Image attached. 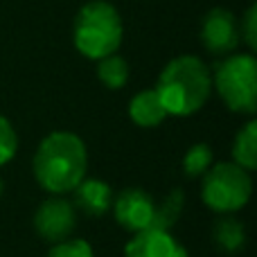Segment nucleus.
Segmentation results:
<instances>
[{"mask_svg": "<svg viewBox=\"0 0 257 257\" xmlns=\"http://www.w3.org/2000/svg\"><path fill=\"white\" fill-rule=\"evenodd\" d=\"M250 194H253L250 172L235 163H219L203 174V187H201L203 203L219 214L241 210L250 201Z\"/></svg>", "mask_w": 257, "mask_h": 257, "instance_id": "obj_5", "label": "nucleus"}, {"mask_svg": "<svg viewBox=\"0 0 257 257\" xmlns=\"http://www.w3.org/2000/svg\"><path fill=\"white\" fill-rule=\"evenodd\" d=\"M212 167V149L205 142H199V145H192L190 151L183 158V172L187 176H203L208 169Z\"/></svg>", "mask_w": 257, "mask_h": 257, "instance_id": "obj_16", "label": "nucleus"}, {"mask_svg": "<svg viewBox=\"0 0 257 257\" xmlns=\"http://www.w3.org/2000/svg\"><path fill=\"white\" fill-rule=\"evenodd\" d=\"M183 205H185V196H183V190L176 187V190H172L167 196H165L163 203L156 205L154 219H151V228L169 230V228L178 221V217H181Z\"/></svg>", "mask_w": 257, "mask_h": 257, "instance_id": "obj_14", "label": "nucleus"}, {"mask_svg": "<svg viewBox=\"0 0 257 257\" xmlns=\"http://www.w3.org/2000/svg\"><path fill=\"white\" fill-rule=\"evenodd\" d=\"M232 160L246 172L257 169V122H246L232 140Z\"/></svg>", "mask_w": 257, "mask_h": 257, "instance_id": "obj_12", "label": "nucleus"}, {"mask_svg": "<svg viewBox=\"0 0 257 257\" xmlns=\"http://www.w3.org/2000/svg\"><path fill=\"white\" fill-rule=\"evenodd\" d=\"M88 167L86 145L77 133L54 131L41 140L34 154V178L50 194H68L81 183Z\"/></svg>", "mask_w": 257, "mask_h": 257, "instance_id": "obj_1", "label": "nucleus"}, {"mask_svg": "<svg viewBox=\"0 0 257 257\" xmlns=\"http://www.w3.org/2000/svg\"><path fill=\"white\" fill-rule=\"evenodd\" d=\"M212 237H214V244H217L221 250H226V253H237V250H241L246 246L244 223L232 219V217L219 219L212 228Z\"/></svg>", "mask_w": 257, "mask_h": 257, "instance_id": "obj_13", "label": "nucleus"}, {"mask_svg": "<svg viewBox=\"0 0 257 257\" xmlns=\"http://www.w3.org/2000/svg\"><path fill=\"white\" fill-rule=\"evenodd\" d=\"M217 88L230 111L253 115L257 111V61L253 54H228L217 63L212 75Z\"/></svg>", "mask_w": 257, "mask_h": 257, "instance_id": "obj_4", "label": "nucleus"}, {"mask_svg": "<svg viewBox=\"0 0 257 257\" xmlns=\"http://www.w3.org/2000/svg\"><path fill=\"white\" fill-rule=\"evenodd\" d=\"M128 117H131L138 126H145V128L158 126L160 122L167 117V111H165L156 88L140 90V93L128 102Z\"/></svg>", "mask_w": 257, "mask_h": 257, "instance_id": "obj_11", "label": "nucleus"}, {"mask_svg": "<svg viewBox=\"0 0 257 257\" xmlns=\"http://www.w3.org/2000/svg\"><path fill=\"white\" fill-rule=\"evenodd\" d=\"M239 23L230 9L214 7L201 23V43L214 57H228L239 45Z\"/></svg>", "mask_w": 257, "mask_h": 257, "instance_id": "obj_6", "label": "nucleus"}, {"mask_svg": "<svg viewBox=\"0 0 257 257\" xmlns=\"http://www.w3.org/2000/svg\"><path fill=\"white\" fill-rule=\"evenodd\" d=\"M122 18L117 9L106 0H90L77 12L72 25V41L75 48L86 59H99L115 54L122 45Z\"/></svg>", "mask_w": 257, "mask_h": 257, "instance_id": "obj_3", "label": "nucleus"}, {"mask_svg": "<svg viewBox=\"0 0 257 257\" xmlns=\"http://www.w3.org/2000/svg\"><path fill=\"white\" fill-rule=\"evenodd\" d=\"M154 210H156L154 199L140 187L122 190L117 194L115 203H113V212H115L117 223L128 232H140L151 228Z\"/></svg>", "mask_w": 257, "mask_h": 257, "instance_id": "obj_8", "label": "nucleus"}, {"mask_svg": "<svg viewBox=\"0 0 257 257\" xmlns=\"http://www.w3.org/2000/svg\"><path fill=\"white\" fill-rule=\"evenodd\" d=\"M75 223H77L75 205L68 199H61L59 194L43 201L34 214L36 235L45 241H52V244L68 239L72 235V230H75Z\"/></svg>", "mask_w": 257, "mask_h": 257, "instance_id": "obj_7", "label": "nucleus"}, {"mask_svg": "<svg viewBox=\"0 0 257 257\" xmlns=\"http://www.w3.org/2000/svg\"><path fill=\"white\" fill-rule=\"evenodd\" d=\"M75 194V203L88 217H102L108 212L113 203V190L108 183L99 181V178H81V183L72 190Z\"/></svg>", "mask_w": 257, "mask_h": 257, "instance_id": "obj_10", "label": "nucleus"}, {"mask_svg": "<svg viewBox=\"0 0 257 257\" xmlns=\"http://www.w3.org/2000/svg\"><path fill=\"white\" fill-rule=\"evenodd\" d=\"M156 93L167 115H192L208 102L212 93V75L199 57L183 54L163 68Z\"/></svg>", "mask_w": 257, "mask_h": 257, "instance_id": "obj_2", "label": "nucleus"}, {"mask_svg": "<svg viewBox=\"0 0 257 257\" xmlns=\"http://www.w3.org/2000/svg\"><path fill=\"white\" fill-rule=\"evenodd\" d=\"M48 257H95L86 239H63L52 246Z\"/></svg>", "mask_w": 257, "mask_h": 257, "instance_id": "obj_17", "label": "nucleus"}, {"mask_svg": "<svg viewBox=\"0 0 257 257\" xmlns=\"http://www.w3.org/2000/svg\"><path fill=\"white\" fill-rule=\"evenodd\" d=\"M3 190H5V183H3V178H0V196H3Z\"/></svg>", "mask_w": 257, "mask_h": 257, "instance_id": "obj_20", "label": "nucleus"}, {"mask_svg": "<svg viewBox=\"0 0 257 257\" xmlns=\"http://www.w3.org/2000/svg\"><path fill=\"white\" fill-rule=\"evenodd\" d=\"M16 149H18L16 131H14L12 122H9L7 117L0 115V167L16 156Z\"/></svg>", "mask_w": 257, "mask_h": 257, "instance_id": "obj_18", "label": "nucleus"}, {"mask_svg": "<svg viewBox=\"0 0 257 257\" xmlns=\"http://www.w3.org/2000/svg\"><path fill=\"white\" fill-rule=\"evenodd\" d=\"M97 77L106 88L120 90L128 81V63L120 54H108V57L99 59L97 66Z\"/></svg>", "mask_w": 257, "mask_h": 257, "instance_id": "obj_15", "label": "nucleus"}, {"mask_svg": "<svg viewBox=\"0 0 257 257\" xmlns=\"http://www.w3.org/2000/svg\"><path fill=\"white\" fill-rule=\"evenodd\" d=\"M124 257H190L185 246L169 230L147 228L133 232V239L126 244Z\"/></svg>", "mask_w": 257, "mask_h": 257, "instance_id": "obj_9", "label": "nucleus"}, {"mask_svg": "<svg viewBox=\"0 0 257 257\" xmlns=\"http://www.w3.org/2000/svg\"><path fill=\"white\" fill-rule=\"evenodd\" d=\"M255 23H257V7L250 5L244 16V23H239V34H244V41L250 50L257 48V25Z\"/></svg>", "mask_w": 257, "mask_h": 257, "instance_id": "obj_19", "label": "nucleus"}]
</instances>
